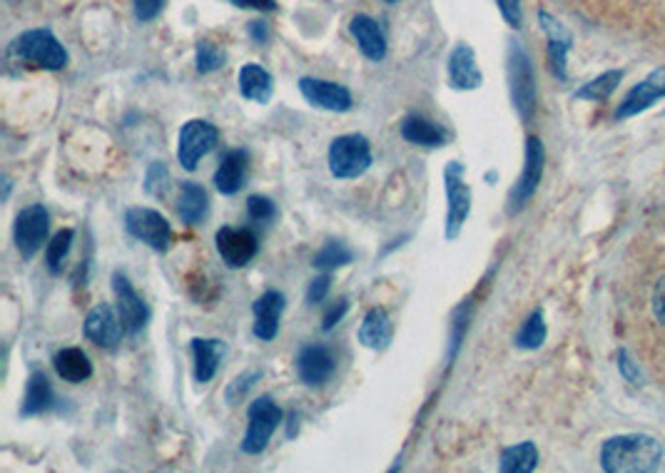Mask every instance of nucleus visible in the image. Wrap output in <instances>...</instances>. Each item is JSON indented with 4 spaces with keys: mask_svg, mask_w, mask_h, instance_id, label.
Instances as JSON below:
<instances>
[{
    "mask_svg": "<svg viewBox=\"0 0 665 473\" xmlns=\"http://www.w3.org/2000/svg\"><path fill=\"white\" fill-rule=\"evenodd\" d=\"M663 461V447L653 436L628 433L608 439L600 449V466L608 473H641L658 469Z\"/></svg>",
    "mask_w": 665,
    "mask_h": 473,
    "instance_id": "obj_1",
    "label": "nucleus"
},
{
    "mask_svg": "<svg viewBox=\"0 0 665 473\" xmlns=\"http://www.w3.org/2000/svg\"><path fill=\"white\" fill-rule=\"evenodd\" d=\"M11 53L18 60L31 63L43 70H63L68 65V50L45 27L18 35L11 45Z\"/></svg>",
    "mask_w": 665,
    "mask_h": 473,
    "instance_id": "obj_2",
    "label": "nucleus"
},
{
    "mask_svg": "<svg viewBox=\"0 0 665 473\" xmlns=\"http://www.w3.org/2000/svg\"><path fill=\"white\" fill-rule=\"evenodd\" d=\"M372 167V147L362 135H341L329 145V172L337 180H357Z\"/></svg>",
    "mask_w": 665,
    "mask_h": 473,
    "instance_id": "obj_3",
    "label": "nucleus"
},
{
    "mask_svg": "<svg viewBox=\"0 0 665 473\" xmlns=\"http://www.w3.org/2000/svg\"><path fill=\"white\" fill-rule=\"evenodd\" d=\"M282 419V409L270 396L255 398L252 406L247 409V433L243 439V453H247V457H260Z\"/></svg>",
    "mask_w": 665,
    "mask_h": 473,
    "instance_id": "obj_4",
    "label": "nucleus"
},
{
    "mask_svg": "<svg viewBox=\"0 0 665 473\" xmlns=\"http://www.w3.org/2000/svg\"><path fill=\"white\" fill-rule=\"evenodd\" d=\"M466 167L461 162H449L443 167V188H447L449 212H447V239L454 243L464 229L471 212V188L464 180Z\"/></svg>",
    "mask_w": 665,
    "mask_h": 473,
    "instance_id": "obj_5",
    "label": "nucleus"
},
{
    "mask_svg": "<svg viewBox=\"0 0 665 473\" xmlns=\"http://www.w3.org/2000/svg\"><path fill=\"white\" fill-rule=\"evenodd\" d=\"M219 140V129L207 120H190L178 137V160L188 172H195L202 157H207Z\"/></svg>",
    "mask_w": 665,
    "mask_h": 473,
    "instance_id": "obj_6",
    "label": "nucleus"
},
{
    "mask_svg": "<svg viewBox=\"0 0 665 473\" xmlns=\"http://www.w3.org/2000/svg\"><path fill=\"white\" fill-rule=\"evenodd\" d=\"M125 229L155 252H168L172 245V227L160 212L150 207H131L125 212Z\"/></svg>",
    "mask_w": 665,
    "mask_h": 473,
    "instance_id": "obj_7",
    "label": "nucleus"
},
{
    "mask_svg": "<svg viewBox=\"0 0 665 473\" xmlns=\"http://www.w3.org/2000/svg\"><path fill=\"white\" fill-rule=\"evenodd\" d=\"M50 229V215L43 205H31L18 212L13 237H15V249L21 252L25 262L41 252V245L45 243Z\"/></svg>",
    "mask_w": 665,
    "mask_h": 473,
    "instance_id": "obj_8",
    "label": "nucleus"
},
{
    "mask_svg": "<svg viewBox=\"0 0 665 473\" xmlns=\"http://www.w3.org/2000/svg\"><path fill=\"white\" fill-rule=\"evenodd\" d=\"M509 80H511V98L523 120H531L536 110V82L529 55L519 45H511L509 50Z\"/></svg>",
    "mask_w": 665,
    "mask_h": 473,
    "instance_id": "obj_9",
    "label": "nucleus"
},
{
    "mask_svg": "<svg viewBox=\"0 0 665 473\" xmlns=\"http://www.w3.org/2000/svg\"><path fill=\"white\" fill-rule=\"evenodd\" d=\"M215 247L229 269L247 267L257 257L260 243L252 232L245 227H219L215 235Z\"/></svg>",
    "mask_w": 665,
    "mask_h": 473,
    "instance_id": "obj_10",
    "label": "nucleus"
},
{
    "mask_svg": "<svg viewBox=\"0 0 665 473\" xmlns=\"http://www.w3.org/2000/svg\"><path fill=\"white\" fill-rule=\"evenodd\" d=\"M113 292L117 302V314L120 319H123L125 331L140 334L147 327V322H150V307H147L143 296L135 292V286L125 274L120 272L113 274Z\"/></svg>",
    "mask_w": 665,
    "mask_h": 473,
    "instance_id": "obj_11",
    "label": "nucleus"
},
{
    "mask_svg": "<svg viewBox=\"0 0 665 473\" xmlns=\"http://www.w3.org/2000/svg\"><path fill=\"white\" fill-rule=\"evenodd\" d=\"M543 162H546V153H543V145L539 137H529L526 143V162H523V172L516 188L511 190V212H519L526 202L533 198V192L539 190V182L543 178Z\"/></svg>",
    "mask_w": 665,
    "mask_h": 473,
    "instance_id": "obj_12",
    "label": "nucleus"
},
{
    "mask_svg": "<svg viewBox=\"0 0 665 473\" xmlns=\"http://www.w3.org/2000/svg\"><path fill=\"white\" fill-rule=\"evenodd\" d=\"M300 92L307 103L314 108L329 110V113H349L354 108V98L345 86L329 80H317V78H302L300 80Z\"/></svg>",
    "mask_w": 665,
    "mask_h": 473,
    "instance_id": "obj_13",
    "label": "nucleus"
},
{
    "mask_svg": "<svg viewBox=\"0 0 665 473\" xmlns=\"http://www.w3.org/2000/svg\"><path fill=\"white\" fill-rule=\"evenodd\" d=\"M82 331H86V337L92 341V345L100 349H115L120 345V339H123V319H120V314H115V309L110 307V304H98V307H92L86 317V324H82Z\"/></svg>",
    "mask_w": 665,
    "mask_h": 473,
    "instance_id": "obj_14",
    "label": "nucleus"
},
{
    "mask_svg": "<svg viewBox=\"0 0 665 473\" xmlns=\"http://www.w3.org/2000/svg\"><path fill=\"white\" fill-rule=\"evenodd\" d=\"M335 371H337V359L331 354V349L322 345H309L300 351L297 374L302 384L322 386L335 376Z\"/></svg>",
    "mask_w": 665,
    "mask_h": 473,
    "instance_id": "obj_15",
    "label": "nucleus"
},
{
    "mask_svg": "<svg viewBox=\"0 0 665 473\" xmlns=\"http://www.w3.org/2000/svg\"><path fill=\"white\" fill-rule=\"evenodd\" d=\"M255 327L252 334L260 341H272L280 334V322L284 312V294L277 290H267L260 300L252 304Z\"/></svg>",
    "mask_w": 665,
    "mask_h": 473,
    "instance_id": "obj_16",
    "label": "nucleus"
},
{
    "mask_svg": "<svg viewBox=\"0 0 665 473\" xmlns=\"http://www.w3.org/2000/svg\"><path fill=\"white\" fill-rule=\"evenodd\" d=\"M663 95H665V68H658V70H653L643 82H639V86H635L631 92H628L623 105L618 108L616 117L625 120L631 115H639L641 110L651 108L655 100Z\"/></svg>",
    "mask_w": 665,
    "mask_h": 473,
    "instance_id": "obj_17",
    "label": "nucleus"
},
{
    "mask_svg": "<svg viewBox=\"0 0 665 473\" xmlns=\"http://www.w3.org/2000/svg\"><path fill=\"white\" fill-rule=\"evenodd\" d=\"M449 80L451 86H454L457 90H476L482 88V70H478V63H476V53L471 45L466 43H459L454 50H451V58H449Z\"/></svg>",
    "mask_w": 665,
    "mask_h": 473,
    "instance_id": "obj_18",
    "label": "nucleus"
},
{
    "mask_svg": "<svg viewBox=\"0 0 665 473\" xmlns=\"http://www.w3.org/2000/svg\"><path fill=\"white\" fill-rule=\"evenodd\" d=\"M247 170H249V155L247 150H233L222 157V162L215 172V188L225 198H233L247 182Z\"/></svg>",
    "mask_w": 665,
    "mask_h": 473,
    "instance_id": "obj_19",
    "label": "nucleus"
},
{
    "mask_svg": "<svg viewBox=\"0 0 665 473\" xmlns=\"http://www.w3.org/2000/svg\"><path fill=\"white\" fill-rule=\"evenodd\" d=\"M349 33L357 41L359 50H362L369 60H384L386 58V38L384 31L379 27L374 18L369 15H354L352 23H349Z\"/></svg>",
    "mask_w": 665,
    "mask_h": 473,
    "instance_id": "obj_20",
    "label": "nucleus"
},
{
    "mask_svg": "<svg viewBox=\"0 0 665 473\" xmlns=\"http://www.w3.org/2000/svg\"><path fill=\"white\" fill-rule=\"evenodd\" d=\"M357 337H359V345L372 349V351H384L386 347H390L394 329H392V322H390V314H386V309H382V307L369 309L362 327H359V331H357Z\"/></svg>",
    "mask_w": 665,
    "mask_h": 473,
    "instance_id": "obj_21",
    "label": "nucleus"
},
{
    "mask_svg": "<svg viewBox=\"0 0 665 473\" xmlns=\"http://www.w3.org/2000/svg\"><path fill=\"white\" fill-rule=\"evenodd\" d=\"M192 357H195V382L210 384L225 357V341L219 339H192Z\"/></svg>",
    "mask_w": 665,
    "mask_h": 473,
    "instance_id": "obj_22",
    "label": "nucleus"
},
{
    "mask_svg": "<svg viewBox=\"0 0 665 473\" xmlns=\"http://www.w3.org/2000/svg\"><path fill=\"white\" fill-rule=\"evenodd\" d=\"M210 212V198L202 184L182 182L178 194V215L184 225H200Z\"/></svg>",
    "mask_w": 665,
    "mask_h": 473,
    "instance_id": "obj_23",
    "label": "nucleus"
},
{
    "mask_svg": "<svg viewBox=\"0 0 665 473\" xmlns=\"http://www.w3.org/2000/svg\"><path fill=\"white\" fill-rule=\"evenodd\" d=\"M239 92H243V98L252 100V103L267 105L272 100L274 80L270 72L260 68V65L249 63L243 70H239Z\"/></svg>",
    "mask_w": 665,
    "mask_h": 473,
    "instance_id": "obj_24",
    "label": "nucleus"
},
{
    "mask_svg": "<svg viewBox=\"0 0 665 473\" xmlns=\"http://www.w3.org/2000/svg\"><path fill=\"white\" fill-rule=\"evenodd\" d=\"M53 364H55V371H58V376L63 379V382H68V384L88 382V379L92 376L90 359H88L86 351L78 349V347L60 349L58 354H55Z\"/></svg>",
    "mask_w": 665,
    "mask_h": 473,
    "instance_id": "obj_25",
    "label": "nucleus"
},
{
    "mask_svg": "<svg viewBox=\"0 0 665 473\" xmlns=\"http://www.w3.org/2000/svg\"><path fill=\"white\" fill-rule=\"evenodd\" d=\"M50 406H53V386L43 371H35V374H31V379H27L21 416L23 419H31V416L45 414Z\"/></svg>",
    "mask_w": 665,
    "mask_h": 473,
    "instance_id": "obj_26",
    "label": "nucleus"
},
{
    "mask_svg": "<svg viewBox=\"0 0 665 473\" xmlns=\"http://www.w3.org/2000/svg\"><path fill=\"white\" fill-rule=\"evenodd\" d=\"M541 27L549 33V60L556 78H566V53L571 48V38L563 27L553 21L549 13H541Z\"/></svg>",
    "mask_w": 665,
    "mask_h": 473,
    "instance_id": "obj_27",
    "label": "nucleus"
},
{
    "mask_svg": "<svg viewBox=\"0 0 665 473\" xmlns=\"http://www.w3.org/2000/svg\"><path fill=\"white\" fill-rule=\"evenodd\" d=\"M402 137L412 145L421 147H441L447 145V133L439 125H433L431 120L412 115L402 123Z\"/></svg>",
    "mask_w": 665,
    "mask_h": 473,
    "instance_id": "obj_28",
    "label": "nucleus"
},
{
    "mask_svg": "<svg viewBox=\"0 0 665 473\" xmlns=\"http://www.w3.org/2000/svg\"><path fill=\"white\" fill-rule=\"evenodd\" d=\"M536 466H539V449L531 441L504 449L501 461H498V471L501 473H531Z\"/></svg>",
    "mask_w": 665,
    "mask_h": 473,
    "instance_id": "obj_29",
    "label": "nucleus"
},
{
    "mask_svg": "<svg viewBox=\"0 0 665 473\" xmlns=\"http://www.w3.org/2000/svg\"><path fill=\"white\" fill-rule=\"evenodd\" d=\"M354 262V252L349 249L345 243H339V239H331L325 247L319 249L317 257H314V267L322 269V272H335L339 267H347Z\"/></svg>",
    "mask_w": 665,
    "mask_h": 473,
    "instance_id": "obj_30",
    "label": "nucleus"
},
{
    "mask_svg": "<svg viewBox=\"0 0 665 473\" xmlns=\"http://www.w3.org/2000/svg\"><path fill=\"white\" fill-rule=\"evenodd\" d=\"M543 341H546V322H543V312L536 309L531 317L523 322L521 331L516 334V347L539 349Z\"/></svg>",
    "mask_w": 665,
    "mask_h": 473,
    "instance_id": "obj_31",
    "label": "nucleus"
},
{
    "mask_svg": "<svg viewBox=\"0 0 665 473\" xmlns=\"http://www.w3.org/2000/svg\"><path fill=\"white\" fill-rule=\"evenodd\" d=\"M72 239H76V232L72 229H60L48 243V252H45V264H48L50 274H60L63 262L72 247Z\"/></svg>",
    "mask_w": 665,
    "mask_h": 473,
    "instance_id": "obj_32",
    "label": "nucleus"
},
{
    "mask_svg": "<svg viewBox=\"0 0 665 473\" xmlns=\"http://www.w3.org/2000/svg\"><path fill=\"white\" fill-rule=\"evenodd\" d=\"M621 80H623V72L621 70L604 72V76H598L596 80H590L586 88H581L576 92V100H606L618 88V82H621Z\"/></svg>",
    "mask_w": 665,
    "mask_h": 473,
    "instance_id": "obj_33",
    "label": "nucleus"
},
{
    "mask_svg": "<svg viewBox=\"0 0 665 473\" xmlns=\"http://www.w3.org/2000/svg\"><path fill=\"white\" fill-rule=\"evenodd\" d=\"M225 65V53H222L215 43L210 41H200L198 50H195V68L200 76H207V72L219 70Z\"/></svg>",
    "mask_w": 665,
    "mask_h": 473,
    "instance_id": "obj_34",
    "label": "nucleus"
},
{
    "mask_svg": "<svg viewBox=\"0 0 665 473\" xmlns=\"http://www.w3.org/2000/svg\"><path fill=\"white\" fill-rule=\"evenodd\" d=\"M469 319H471V304L466 302L464 307H459L457 312V319H454V327H451V341H449V367L454 364V359L459 354L461 349V339H464V331L469 327Z\"/></svg>",
    "mask_w": 665,
    "mask_h": 473,
    "instance_id": "obj_35",
    "label": "nucleus"
},
{
    "mask_svg": "<svg viewBox=\"0 0 665 473\" xmlns=\"http://www.w3.org/2000/svg\"><path fill=\"white\" fill-rule=\"evenodd\" d=\"M170 184V172L162 162H153L150 170L145 174V192L153 194V198H162L165 190Z\"/></svg>",
    "mask_w": 665,
    "mask_h": 473,
    "instance_id": "obj_36",
    "label": "nucleus"
},
{
    "mask_svg": "<svg viewBox=\"0 0 665 473\" xmlns=\"http://www.w3.org/2000/svg\"><path fill=\"white\" fill-rule=\"evenodd\" d=\"M260 376H262V371H245V374H239L235 382L227 386V392H225L227 402L235 404V402H239V398H245L249 392H252L255 384L260 382Z\"/></svg>",
    "mask_w": 665,
    "mask_h": 473,
    "instance_id": "obj_37",
    "label": "nucleus"
},
{
    "mask_svg": "<svg viewBox=\"0 0 665 473\" xmlns=\"http://www.w3.org/2000/svg\"><path fill=\"white\" fill-rule=\"evenodd\" d=\"M247 215L252 222H272L277 217V205L264 194H252L247 200Z\"/></svg>",
    "mask_w": 665,
    "mask_h": 473,
    "instance_id": "obj_38",
    "label": "nucleus"
},
{
    "mask_svg": "<svg viewBox=\"0 0 665 473\" xmlns=\"http://www.w3.org/2000/svg\"><path fill=\"white\" fill-rule=\"evenodd\" d=\"M329 290H331V277H329V272L327 274H319L317 280H312L309 282V290H307V304H309V307H317V304L325 302Z\"/></svg>",
    "mask_w": 665,
    "mask_h": 473,
    "instance_id": "obj_39",
    "label": "nucleus"
},
{
    "mask_svg": "<svg viewBox=\"0 0 665 473\" xmlns=\"http://www.w3.org/2000/svg\"><path fill=\"white\" fill-rule=\"evenodd\" d=\"M133 8H135V18L140 23H150L155 21L157 15L162 13L165 8V0H133Z\"/></svg>",
    "mask_w": 665,
    "mask_h": 473,
    "instance_id": "obj_40",
    "label": "nucleus"
},
{
    "mask_svg": "<svg viewBox=\"0 0 665 473\" xmlns=\"http://www.w3.org/2000/svg\"><path fill=\"white\" fill-rule=\"evenodd\" d=\"M349 312V302L347 300H339L331 304V307L325 312V317H322V331H331L337 327V324L347 317Z\"/></svg>",
    "mask_w": 665,
    "mask_h": 473,
    "instance_id": "obj_41",
    "label": "nucleus"
},
{
    "mask_svg": "<svg viewBox=\"0 0 665 473\" xmlns=\"http://www.w3.org/2000/svg\"><path fill=\"white\" fill-rule=\"evenodd\" d=\"M498 11L506 18L511 27H521V3L519 0H496Z\"/></svg>",
    "mask_w": 665,
    "mask_h": 473,
    "instance_id": "obj_42",
    "label": "nucleus"
},
{
    "mask_svg": "<svg viewBox=\"0 0 665 473\" xmlns=\"http://www.w3.org/2000/svg\"><path fill=\"white\" fill-rule=\"evenodd\" d=\"M233 3L237 8H249V11H264V13L277 11L274 0H233Z\"/></svg>",
    "mask_w": 665,
    "mask_h": 473,
    "instance_id": "obj_43",
    "label": "nucleus"
},
{
    "mask_svg": "<svg viewBox=\"0 0 665 473\" xmlns=\"http://www.w3.org/2000/svg\"><path fill=\"white\" fill-rule=\"evenodd\" d=\"M247 33L249 38H252L255 43H267L270 41V25H267L264 21H252L247 25Z\"/></svg>",
    "mask_w": 665,
    "mask_h": 473,
    "instance_id": "obj_44",
    "label": "nucleus"
},
{
    "mask_svg": "<svg viewBox=\"0 0 665 473\" xmlns=\"http://www.w3.org/2000/svg\"><path fill=\"white\" fill-rule=\"evenodd\" d=\"M653 312H655V317H658V322L665 327V280L658 286H655Z\"/></svg>",
    "mask_w": 665,
    "mask_h": 473,
    "instance_id": "obj_45",
    "label": "nucleus"
},
{
    "mask_svg": "<svg viewBox=\"0 0 665 473\" xmlns=\"http://www.w3.org/2000/svg\"><path fill=\"white\" fill-rule=\"evenodd\" d=\"M621 374L628 379V382H639V371H635V367H633V361L628 359L625 354H621Z\"/></svg>",
    "mask_w": 665,
    "mask_h": 473,
    "instance_id": "obj_46",
    "label": "nucleus"
},
{
    "mask_svg": "<svg viewBox=\"0 0 665 473\" xmlns=\"http://www.w3.org/2000/svg\"><path fill=\"white\" fill-rule=\"evenodd\" d=\"M297 426H300L297 412H290V416H288V439H294V436H297Z\"/></svg>",
    "mask_w": 665,
    "mask_h": 473,
    "instance_id": "obj_47",
    "label": "nucleus"
},
{
    "mask_svg": "<svg viewBox=\"0 0 665 473\" xmlns=\"http://www.w3.org/2000/svg\"><path fill=\"white\" fill-rule=\"evenodd\" d=\"M386 3H399V0H386Z\"/></svg>",
    "mask_w": 665,
    "mask_h": 473,
    "instance_id": "obj_48",
    "label": "nucleus"
}]
</instances>
